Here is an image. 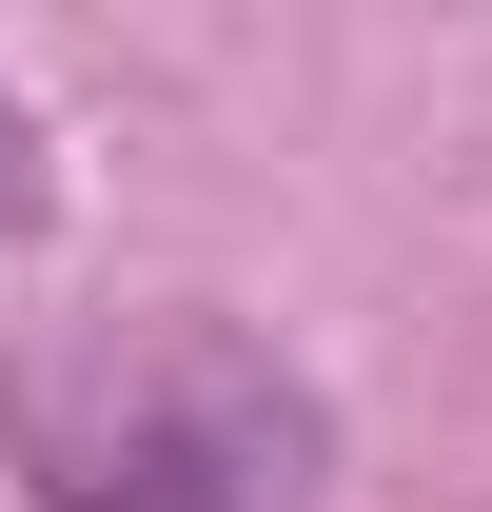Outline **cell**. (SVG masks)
I'll use <instances>...</instances> for the list:
<instances>
[{"instance_id": "6da1fadb", "label": "cell", "mask_w": 492, "mask_h": 512, "mask_svg": "<svg viewBox=\"0 0 492 512\" xmlns=\"http://www.w3.org/2000/svg\"><path fill=\"white\" fill-rule=\"evenodd\" d=\"M0 473L40 512H315L335 394L217 296H158V316L0 355Z\"/></svg>"}, {"instance_id": "7a4b0ae2", "label": "cell", "mask_w": 492, "mask_h": 512, "mask_svg": "<svg viewBox=\"0 0 492 512\" xmlns=\"http://www.w3.org/2000/svg\"><path fill=\"white\" fill-rule=\"evenodd\" d=\"M40 197H60V138H40L20 79H0V237H40Z\"/></svg>"}]
</instances>
